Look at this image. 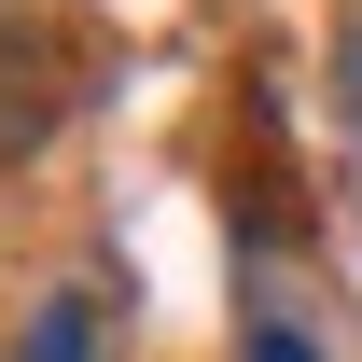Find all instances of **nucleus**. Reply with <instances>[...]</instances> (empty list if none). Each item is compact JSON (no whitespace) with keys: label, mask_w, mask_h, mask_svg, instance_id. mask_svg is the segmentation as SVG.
<instances>
[{"label":"nucleus","mask_w":362,"mask_h":362,"mask_svg":"<svg viewBox=\"0 0 362 362\" xmlns=\"http://www.w3.org/2000/svg\"><path fill=\"white\" fill-rule=\"evenodd\" d=\"M14 362H98V307H84V293H56V307L14 334Z\"/></svg>","instance_id":"f257e3e1"},{"label":"nucleus","mask_w":362,"mask_h":362,"mask_svg":"<svg viewBox=\"0 0 362 362\" xmlns=\"http://www.w3.org/2000/svg\"><path fill=\"white\" fill-rule=\"evenodd\" d=\"M237 362H320V349L293 334V320H251V334H237Z\"/></svg>","instance_id":"f03ea898"}]
</instances>
